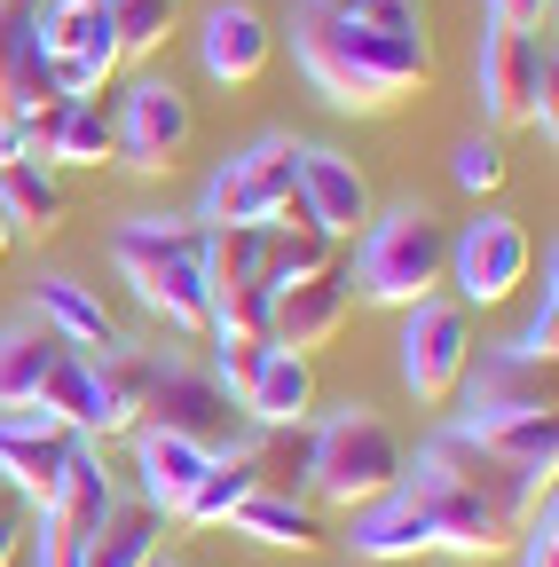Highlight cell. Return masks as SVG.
<instances>
[{
	"instance_id": "6da1fadb",
	"label": "cell",
	"mask_w": 559,
	"mask_h": 567,
	"mask_svg": "<svg viewBox=\"0 0 559 567\" xmlns=\"http://www.w3.org/2000/svg\"><path fill=\"white\" fill-rule=\"evenodd\" d=\"M300 63L339 111H394L434 80L417 0H308Z\"/></svg>"
},
{
	"instance_id": "7a4b0ae2",
	"label": "cell",
	"mask_w": 559,
	"mask_h": 567,
	"mask_svg": "<svg viewBox=\"0 0 559 567\" xmlns=\"http://www.w3.org/2000/svg\"><path fill=\"white\" fill-rule=\"evenodd\" d=\"M118 276L134 284V300L166 316L174 331H214V292H205V221H166L143 213L111 237Z\"/></svg>"
},
{
	"instance_id": "3957f363",
	"label": "cell",
	"mask_w": 559,
	"mask_h": 567,
	"mask_svg": "<svg viewBox=\"0 0 559 567\" xmlns=\"http://www.w3.org/2000/svg\"><path fill=\"white\" fill-rule=\"evenodd\" d=\"M355 284L371 308H417L449 284V229L434 221L426 205H394L363 229V260Z\"/></svg>"
},
{
	"instance_id": "277c9868",
	"label": "cell",
	"mask_w": 559,
	"mask_h": 567,
	"mask_svg": "<svg viewBox=\"0 0 559 567\" xmlns=\"http://www.w3.org/2000/svg\"><path fill=\"white\" fill-rule=\"evenodd\" d=\"M402 473H410V457H402L394 425H386L379 410H339L331 425H315V473H308V488L323 496L331 513L379 505Z\"/></svg>"
},
{
	"instance_id": "5b68a950",
	"label": "cell",
	"mask_w": 559,
	"mask_h": 567,
	"mask_svg": "<svg viewBox=\"0 0 559 567\" xmlns=\"http://www.w3.org/2000/svg\"><path fill=\"white\" fill-rule=\"evenodd\" d=\"M559 55L544 32H488L480 40V111L488 126H536L544 142L559 134Z\"/></svg>"
},
{
	"instance_id": "8992f818",
	"label": "cell",
	"mask_w": 559,
	"mask_h": 567,
	"mask_svg": "<svg viewBox=\"0 0 559 567\" xmlns=\"http://www.w3.org/2000/svg\"><path fill=\"white\" fill-rule=\"evenodd\" d=\"M426 473H442V481H457L465 496H480V505H497L513 528H528L544 505H551V473H536V465H513L505 450H488L473 425H449V434H434V450H426Z\"/></svg>"
},
{
	"instance_id": "52a82bcc",
	"label": "cell",
	"mask_w": 559,
	"mask_h": 567,
	"mask_svg": "<svg viewBox=\"0 0 559 567\" xmlns=\"http://www.w3.org/2000/svg\"><path fill=\"white\" fill-rule=\"evenodd\" d=\"M410 323H402V379H410V394L426 402V410H442V402H457V386H465V371H473V354H480V339H473V308L465 300H417V308H402Z\"/></svg>"
},
{
	"instance_id": "ba28073f",
	"label": "cell",
	"mask_w": 559,
	"mask_h": 567,
	"mask_svg": "<svg viewBox=\"0 0 559 567\" xmlns=\"http://www.w3.org/2000/svg\"><path fill=\"white\" fill-rule=\"evenodd\" d=\"M300 151H308V142H292V134H260L252 151H237V158L214 174L197 221H214V229H260L268 213L300 189Z\"/></svg>"
},
{
	"instance_id": "9c48e42d",
	"label": "cell",
	"mask_w": 559,
	"mask_h": 567,
	"mask_svg": "<svg viewBox=\"0 0 559 567\" xmlns=\"http://www.w3.org/2000/svg\"><path fill=\"white\" fill-rule=\"evenodd\" d=\"M528 268H536V245L513 213H480V221H465V237H449V284H457L465 308L513 300L528 284Z\"/></svg>"
},
{
	"instance_id": "30bf717a",
	"label": "cell",
	"mask_w": 559,
	"mask_h": 567,
	"mask_svg": "<svg viewBox=\"0 0 559 567\" xmlns=\"http://www.w3.org/2000/svg\"><path fill=\"white\" fill-rule=\"evenodd\" d=\"M143 425H158V434H182V442H197V450H237V442H245V410H237V394L214 386V371H182V363L158 371Z\"/></svg>"
},
{
	"instance_id": "8fae6325",
	"label": "cell",
	"mask_w": 559,
	"mask_h": 567,
	"mask_svg": "<svg viewBox=\"0 0 559 567\" xmlns=\"http://www.w3.org/2000/svg\"><path fill=\"white\" fill-rule=\"evenodd\" d=\"M197 134V111L174 80H134L118 103V166L126 174H166Z\"/></svg>"
},
{
	"instance_id": "7c38bea8",
	"label": "cell",
	"mask_w": 559,
	"mask_h": 567,
	"mask_svg": "<svg viewBox=\"0 0 559 567\" xmlns=\"http://www.w3.org/2000/svg\"><path fill=\"white\" fill-rule=\"evenodd\" d=\"M346 316H355V284H346V268H323L308 284H276L268 292V347H292V354H315L346 331Z\"/></svg>"
},
{
	"instance_id": "4fadbf2b",
	"label": "cell",
	"mask_w": 559,
	"mask_h": 567,
	"mask_svg": "<svg viewBox=\"0 0 559 567\" xmlns=\"http://www.w3.org/2000/svg\"><path fill=\"white\" fill-rule=\"evenodd\" d=\"M410 488L426 496V520H434V544H442V551H457V559H497V551H513L520 528H513L497 505H480V496H465L457 481H442V473H426V465L410 473Z\"/></svg>"
},
{
	"instance_id": "5bb4252c",
	"label": "cell",
	"mask_w": 559,
	"mask_h": 567,
	"mask_svg": "<svg viewBox=\"0 0 559 567\" xmlns=\"http://www.w3.org/2000/svg\"><path fill=\"white\" fill-rule=\"evenodd\" d=\"M323 268H339V237L315 221V205L292 189V197L260 221V284L276 292V284H308V276H323Z\"/></svg>"
},
{
	"instance_id": "9a60e30c",
	"label": "cell",
	"mask_w": 559,
	"mask_h": 567,
	"mask_svg": "<svg viewBox=\"0 0 559 567\" xmlns=\"http://www.w3.org/2000/svg\"><path fill=\"white\" fill-rule=\"evenodd\" d=\"M72 450H80V434L48 425L40 410H0V481H9L17 496H32V505H48V496H55Z\"/></svg>"
},
{
	"instance_id": "2e32d148",
	"label": "cell",
	"mask_w": 559,
	"mask_h": 567,
	"mask_svg": "<svg viewBox=\"0 0 559 567\" xmlns=\"http://www.w3.org/2000/svg\"><path fill=\"white\" fill-rule=\"evenodd\" d=\"M166 371L158 347H103L95 354V434L87 442H111V434H143V410H151V386Z\"/></svg>"
},
{
	"instance_id": "e0dca14e",
	"label": "cell",
	"mask_w": 559,
	"mask_h": 567,
	"mask_svg": "<svg viewBox=\"0 0 559 567\" xmlns=\"http://www.w3.org/2000/svg\"><path fill=\"white\" fill-rule=\"evenodd\" d=\"M457 394H465V425L497 417V410H551V363H536L520 347H488V354H473Z\"/></svg>"
},
{
	"instance_id": "ac0fdd59",
	"label": "cell",
	"mask_w": 559,
	"mask_h": 567,
	"mask_svg": "<svg viewBox=\"0 0 559 567\" xmlns=\"http://www.w3.org/2000/svg\"><path fill=\"white\" fill-rule=\"evenodd\" d=\"M32 103H48L40 0H0V118H24Z\"/></svg>"
},
{
	"instance_id": "d6986e66",
	"label": "cell",
	"mask_w": 559,
	"mask_h": 567,
	"mask_svg": "<svg viewBox=\"0 0 559 567\" xmlns=\"http://www.w3.org/2000/svg\"><path fill=\"white\" fill-rule=\"evenodd\" d=\"M300 197L315 205V221L331 237L371 229V182H363L355 158H339V151H300Z\"/></svg>"
},
{
	"instance_id": "ffe728a7",
	"label": "cell",
	"mask_w": 559,
	"mask_h": 567,
	"mask_svg": "<svg viewBox=\"0 0 559 567\" xmlns=\"http://www.w3.org/2000/svg\"><path fill=\"white\" fill-rule=\"evenodd\" d=\"M268 55H276V32H268V17H260V9H245V0H221V9L205 17V71H214L221 87L260 80Z\"/></svg>"
},
{
	"instance_id": "44dd1931",
	"label": "cell",
	"mask_w": 559,
	"mask_h": 567,
	"mask_svg": "<svg viewBox=\"0 0 559 567\" xmlns=\"http://www.w3.org/2000/svg\"><path fill=\"white\" fill-rule=\"evenodd\" d=\"M355 551L363 559H417V551H434V520H426V496L410 488V473L379 496V505L355 513Z\"/></svg>"
},
{
	"instance_id": "7402d4cb",
	"label": "cell",
	"mask_w": 559,
	"mask_h": 567,
	"mask_svg": "<svg viewBox=\"0 0 559 567\" xmlns=\"http://www.w3.org/2000/svg\"><path fill=\"white\" fill-rule=\"evenodd\" d=\"M245 425H292L315 410V354H292V347H268V363L252 371V386L237 394Z\"/></svg>"
},
{
	"instance_id": "603a6c76",
	"label": "cell",
	"mask_w": 559,
	"mask_h": 567,
	"mask_svg": "<svg viewBox=\"0 0 559 567\" xmlns=\"http://www.w3.org/2000/svg\"><path fill=\"white\" fill-rule=\"evenodd\" d=\"M237 450L252 457V481H260L268 496H300L308 473H315V425H308V417H292V425H252Z\"/></svg>"
},
{
	"instance_id": "cb8c5ba5",
	"label": "cell",
	"mask_w": 559,
	"mask_h": 567,
	"mask_svg": "<svg viewBox=\"0 0 559 567\" xmlns=\"http://www.w3.org/2000/svg\"><path fill=\"white\" fill-rule=\"evenodd\" d=\"M158 536H166V513L151 505V496H134V505H118V496H111V513L95 520L80 567H151V559H158Z\"/></svg>"
},
{
	"instance_id": "d4e9b609",
	"label": "cell",
	"mask_w": 559,
	"mask_h": 567,
	"mask_svg": "<svg viewBox=\"0 0 559 567\" xmlns=\"http://www.w3.org/2000/svg\"><path fill=\"white\" fill-rule=\"evenodd\" d=\"M55 354H63V339L40 316L0 331V410H32L40 386H48V371H55Z\"/></svg>"
},
{
	"instance_id": "484cf974",
	"label": "cell",
	"mask_w": 559,
	"mask_h": 567,
	"mask_svg": "<svg viewBox=\"0 0 559 567\" xmlns=\"http://www.w3.org/2000/svg\"><path fill=\"white\" fill-rule=\"evenodd\" d=\"M221 450H197L182 434H158V425H143V496L158 513H182L189 505V488L205 481V465H214Z\"/></svg>"
},
{
	"instance_id": "4316f807",
	"label": "cell",
	"mask_w": 559,
	"mask_h": 567,
	"mask_svg": "<svg viewBox=\"0 0 559 567\" xmlns=\"http://www.w3.org/2000/svg\"><path fill=\"white\" fill-rule=\"evenodd\" d=\"M40 323L72 347V354H103V347H118V323L103 316V300L87 292V284H72V276H48L40 284Z\"/></svg>"
},
{
	"instance_id": "83f0119b",
	"label": "cell",
	"mask_w": 559,
	"mask_h": 567,
	"mask_svg": "<svg viewBox=\"0 0 559 567\" xmlns=\"http://www.w3.org/2000/svg\"><path fill=\"white\" fill-rule=\"evenodd\" d=\"M0 213H9V229H24V237H55L63 229V182H55V166L9 158V166H0Z\"/></svg>"
},
{
	"instance_id": "f1b7e54d",
	"label": "cell",
	"mask_w": 559,
	"mask_h": 567,
	"mask_svg": "<svg viewBox=\"0 0 559 567\" xmlns=\"http://www.w3.org/2000/svg\"><path fill=\"white\" fill-rule=\"evenodd\" d=\"M229 528L252 536V544H276V551H315L323 544V520L300 505V496H268V488L245 496V505L229 513Z\"/></svg>"
},
{
	"instance_id": "f546056e",
	"label": "cell",
	"mask_w": 559,
	"mask_h": 567,
	"mask_svg": "<svg viewBox=\"0 0 559 567\" xmlns=\"http://www.w3.org/2000/svg\"><path fill=\"white\" fill-rule=\"evenodd\" d=\"M473 434L505 450L513 465H536V473L559 465V410H497V417H473Z\"/></svg>"
},
{
	"instance_id": "4dcf8cb0",
	"label": "cell",
	"mask_w": 559,
	"mask_h": 567,
	"mask_svg": "<svg viewBox=\"0 0 559 567\" xmlns=\"http://www.w3.org/2000/svg\"><path fill=\"white\" fill-rule=\"evenodd\" d=\"M40 48L48 55H118L111 9H103V0H40Z\"/></svg>"
},
{
	"instance_id": "1f68e13d",
	"label": "cell",
	"mask_w": 559,
	"mask_h": 567,
	"mask_svg": "<svg viewBox=\"0 0 559 567\" xmlns=\"http://www.w3.org/2000/svg\"><path fill=\"white\" fill-rule=\"evenodd\" d=\"M32 410H40L48 425H63V434L87 442V434H95V354H72V347H63Z\"/></svg>"
},
{
	"instance_id": "d6a6232c",
	"label": "cell",
	"mask_w": 559,
	"mask_h": 567,
	"mask_svg": "<svg viewBox=\"0 0 559 567\" xmlns=\"http://www.w3.org/2000/svg\"><path fill=\"white\" fill-rule=\"evenodd\" d=\"M252 488H260V481H252V457H245V450H221L214 465H205V481L189 488V505H182L174 520H189V528H221Z\"/></svg>"
},
{
	"instance_id": "836d02e7",
	"label": "cell",
	"mask_w": 559,
	"mask_h": 567,
	"mask_svg": "<svg viewBox=\"0 0 559 567\" xmlns=\"http://www.w3.org/2000/svg\"><path fill=\"white\" fill-rule=\"evenodd\" d=\"M118 158V111L103 95H80L63 111V134H55V166H111Z\"/></svg>"
},
{
	"instance_id": "e575fe53",
	"label": "cell",
	"mask_w": 559,
	"mask_h": 567,
	"mask_svg": "<svg viewBox=\"0 0 559 567\" xmlns=\"http://www.w3.org/2000/svg\"><path fill=\"white\" fill-rule=\"evenodd\" d=\"M103 9H111L118 55H158L166 32H174V17H182V0H103Z\"/></svg>"
},
{
	"instance_id": "d590c367",
	"label": "cell",
	"mask_w": 559,
	"mask_h": 567,
	"mask_svg": "<svg viewBox=\"0 0 559 567\" xmlns=\"http://www.w3.org/2000/svg\"><path fill=\"white\" fill-rule=\"evenodd\" d=\"M260 284V229H214L205 221V292Z\"/></svg>"
},
{
	"instance_id": "8d00e7d4",
	"label": "cell",
	"mask_w": 559,
	"mask_h": 567,
	"mask_svg": "<svg viewBox=\"0 0 559 567\" xmlns=\"http://www.w3.org/2000/svg\"><path fill=\"white\" fill-rule=\"evenodd\" d=\"M260 363H268V339H260V331H214V386L245 394Z\"/></svg>"
},
{
	"instance_id": "74e56055",
	"label": "cell",
	"mask_w": 559,
	"mask_h": 567,
	"mask_svg": "<svg viewBox=\"0 0 559 567\" xmlns=\"http://www.w3.org/2000/svg\"><path fill=\"white\" fill-rule=\"evenodd\" d=\"M457 189H473V197L505 189V142L497 134H473L465 151H457Z\"/></svg>"
},
{
	"instance_id": "f35d334b",
	"label": "cell",
	"mask_w": 559,
	"mask_h": 567,
	"mask_svg": "<svg viewBox=\"0 0 559 567\" xmlns=\"http://www.w3.org/2000/svg\"><path fill=\"white\" fill-rule=\"evenodd\" d=\"M513 347L536 354V363H551V354H559V292H551V260H544V308L528 316V331H520Z\"/></svg>"
},
{
	"instance_id": "ab89813d",
	"label": "cell",
	"mask_w": 559,
	"mask_h": 567,
	"mask_svg": "<svg viewBox=\"0 0 559 567\" xmlns=\"http://www.w3.org/2000/svg\"><path fill=\"white\" fill-rule=\"evenodd\" d=\"M488 17H497L505 32H544L551 24V0H488Z\"/></svg>"
},
{
	"instance_id": "60d3db41",
	"label": "cell",
	"mask_w": 559,
	"mask_h": 567,
	"mask_svg": "<svg viewBox=\"0 0 559 567\" xmlns=\"http://www.w3.org/2000/svg\"><path fill=\"white\" fill-rule=\"evenodd\" d=\"M520 567H559V513H551V505L528 520V559H520Z\"/></svg>"
},
{
	"instance_id": "b9f144b4",
	"label": "cell",
	"mask_w": 559,
	"mask_h": 567,
	"mask_svg": "<svg viewBox=\"0 0 559 567\" xmlns=\"http://www.w3.org/2000/svg\"><path fill=\"white\" fill-rule=\"evenodd\" d=\"M17 551H24V513L0 496V567H17Z\"/></svg>"
},
{
	"instance_id": "7bdbcfd3",
	"label": "cell",
	"mask_w": 559,
	"mask_h": 567,
	"mask_svg": "<svg viewBox=\"0 0 559 567\" xmlns=\"http://www.w3.org/2000/svg\"><path fill=\"white\" fill-rule=\"evenodd\" d=\"M9 158H24V142H17V118H0V166Z\"/></svg>"
},
{
	"instance_id": "ee69618b",
	"label": "cell",
	"mask_w": 559,
	"mask_h": 567,
	"mask_svg": "<svg viewBox=\"0 0 559 567\" xmlns=\"http://www.w3.org/2000/svg\"><path fill=\"white\" fill-rule=\"evenodd\" d=\"M9 245H17V229H9V213H0V260H9Z\"/></svg>"
},
{
	"instance_id": "f6af8a7d",
	"label": "cell",
	"mask_w": 559,
	"mask_h": 567,
	"mask_svg": "<svg viewBox=\"0 0 559 567\" xmlns=\"http://www.w3.org/2000/svg\"><path fill=\"white\" fill-rule=\"evenodd\" d=\"M151 567H174V559H151Z\"/></svg>"
}]
</instances>
